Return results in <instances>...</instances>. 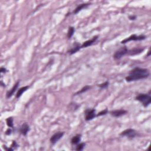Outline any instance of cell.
Here are the masks:
<instances>
[{"label":"cell","mask_w":151,"mask_h":151,"mask_svg":"<svg viewBox=\"0 0 151 151\" xmlns=\"http://www.w3.org/2000/svg\"><path fill=\"white\" fill-rule=\"evenodd\" d=\"M149 76V72L148 69L139 67H136L130 72L129 74L126 77L128 82L136 81L146 78Z\"/></svg>","instance_id":"obj_1"},{"label":"cell","mask_w":151,"mask_h":151,"mask_svg":"<svg viewBox=\"0 0 151 151\" xmlns=\"http://www.w3.org/2000/svg\"><path fill=\"white\" fill-rule=\"evenodd\" d=\"M136 100L140 102L144 107L148 106L151 103V97L149 94H140L136 97Z\"/></svg>","instance_id":"obj_2"},{"label":"cell","mask_w":151,"mask_h":151,"mask_svg":"<svg viewBox=\"0 0 151 151\" xmlns=\"http://www.w3.org/2000/svg\"><path fill=\"white\" fill-rule=\"evenodd\" d=\"M146 39V37L144 35H137L136 34H133V35H130V37L128 38H126L125 40L121 41L122 44H125L128 42L131 41H141V40H144Z\"/></svg>","instance_id":"obj_3"},{"label":"cell","mask_w":151,"mask_h":151,"mask_svg":"<svg viewBox=\"0 0 151 151\" xmlns=\"http://www.w3.org/2000/svg\"><path fill=\"white\" fill-rule=\"evenodd\" d=\"M120 135V136H126L129 139H132L135 138L138 134H137V132L134 129H128L123 131Z\"/></svg>","instance_id":"obj_4"},{"label":"cell","mask_w":151,"mask_h":151,"mask_svg":"<svg viewBox=\"0 0 151 151\" xmlns=\"http://www.w3.org/2000/svg\"><path fill=\"white\" fill-rule=\"evenodd\" d=\"M128 49H127L126 47H123L120 48V49H119L118 51L115 52V53L114 54L113 57L114 59L119 60L121 59L122 57H123L124 56H125L126 54H128Z\"/></svg>","instance_id":"obj_5"},{"label":"cell","mask_w":151,"mask_h":151,"mask_svg":"<svg viewBox=\"0 0 151 151\" xmlns=\"http://www.w3.org/2000/svg\"><path fill=\"white\" fill-rule=\"evenodd\" d=\"M96 116L95 109H87L85 111V119L87 121L92 120Z\"/></svg>","instance_id":"obj_6"},{"label":"cell","mask_w":151,"mask_h":151,"mask_svg":"<svg viewBox=\"0 0 151 151\" xmlns=\"http://www.w3.org/2000/svg\"><path fill=\"white\" fill-rule=\"evenodd\" d=\"M64 134V132H58L57 133H56L55 134H54L51 137V138H50V142H51L52 144L54 145L63 136Z\"/></svg>","instance_id":"obj_7"},{"label":"cell","mask_w":151,"mask_h":151,"mask_svg":"<svg viewBox=\"0 0 151 151\" xmlns=\"http://www.w3.org/2000/svg\"><path fill=\"white\" fill-rule=\"evenodd\" d=\"M126 113H127V111H126L125 110L120 109V110H113V111H111L110 112V113L112 116H114V117L119 118L123 115H124V114H125Z\"/></svg>","instance_id":"obj_8"},{"label":"cell","mask_w":151,"mask_h":151,"mask_svg":"<svg viewBox=\"0 0 151 151\" xmlns=\"http://www.w3.org/2000/svg\"><path fill=\"white\" fill-rule=\"evenodd\" d=\"M144 48H135L130 50H128V54L130 56H135L139 54L144 51Z\"/></svg>","instance_id":"obj_9"},{"label":"cell","mask_w":151,"mask_h":151,"mask_svg":"<svg viewBox=\"0 0 151 151\" xmlns=\"http://www.w3.org/2000/svg\"><path fill=\"white\" fill-rule=\"evenodd\" d=\"M30 126H29V125L26 123H24L22 125V126L20 128V131L21 132V134L22 135H23L24 136H26L28 134V132L30 131Z\"/></svg>","instance_id":"obj_10"},{"label":"cell","mask_w":151,"mask_h":151,"mask_svg":"<svg viewBox=\"0 0 151 151\" xmlns=\"http://www.w3.org/2000/svg\"><path fill=\"white\" fill-rule=\"evenodd\" d=\"M97 39H98V36H95V37H93L91 40H87V41L84 42L83 44H82L81 46V48H86V47H88V46H92V44H93L96 40H97Z\"/></svg>","instance_id":"obj_11"},{"label":"cell","mask_w":151,"mask_h":151,"mask_svg":"<svg viewBox=\"0 0 151 151\" xmlns=\"http://www.w3.org/2000/svg\"><path fill=\"white\" fill-rule=\"evenodd\" d=\"M80 49H81V46H80V44L77 43H75L74 44L73 47H72L70 50H68V53H69L70 55H72V54L77 52Z\"/></svg>","instance_id":"obj_12"},{"label":"cell","mask_w":151,"mask_h":151,"mask_svg":"<svg viewBox=\"0 0 151 151\" xmlns=\"http://www.w3.org/2000/svg\"><path fill=\"white\" fill-rule=\"evenodd\" d=\"M19 83H20V82L18 81L17 83L14 84V86H13V88H12L10 91H8L7 93V94H6V97H7V98L11 97V96L13 95V94L14 93V92L16 91V90H17V88H18V86H19Z\"/></svg>","instance_id":"obj_13"},{"label":"cell","mask_w":151,"mask_h":151,"mask_svg":"<svg viewBox=\"0 0 151 151\" xmlns=\"http://www.w3.org/2000/svg\"><path fill=\"white\" fill-rule=\"evenodd\" d=\"M29 86H24V87H23L21 88H20V89L19 90V91L17 92V94H16V98H20V97H21L22 94H23V93L24 92H25L26 90L29 89Z\"/></svg>","instance_id":"obj_14"},{"label":"cell","mask_w":151,"mask_h":151,"mask_svg":"<svg viewBox=\"0 0 151 151\" xmlns=\"http://www.w3.org/2000/svg\"><path fill=\"white\" fill-rule=\"evenodd\" d=\"M89 5H90V4H82L79 5L75 10H74V11H73V13L75 14H77L78 12H79L80 11H81L82 9L85 8L87 7Z\"/></svg>","instance_id":"obj_15"},{"label":"cell","mask_w":151,"mask_h":151,"mask_svg":"<svg viewBox=\"0 0 151 151\" xmlns=\"http://www.w3.org/2000/svg\"><path fill=\"white\" fill-rule=\"evenodd\" d=\"M80 140H81V135H77L73 137V138L72 139L71 142L73 145H77L80 142Z\"/></svg>","instance_id":"obj_16"},{"label":"cell","mask_w":151,"mask_h":151,"mask_svg":"<svg viewBox=\"0 0 151 151\" xmlns=\"http://www.w3.org/2000/svg\"><path fill=\"white\" fill-rule=\"evenodd\" d=\"M90 88H91V87H90V86H86L85 87H84L83 88H82L81 90H79V91L77 92V93H76L74 94V95H77V94H80L83 93L85 92L86 91H87L88 90H89Z\"/></svg>","instance_id":"obj_17"},{"label":"cell","mask_w":151,"mask_h":151,"mask_svg":"<svg viewBox=\"0 0 151 151\" xmlns=\"http://www.w3.org/2000/svg\"><path fill=\"white\" fill-rule=\"evenodd\" d=\"M74 33V28L73 27H70L69 29H68V33H67V37L68 39H70V38L73 35Z\"/></svg>","instance_id":"obj_18"},{"label":"cell","mask_w":151,"mask_h":151,"mask_svg":"<svg viewBox=\"0 0 151 151\" xmlns=\"http://www.w3.org/2000/svg\"><path fill=\"white\" fill-rule=\"evenodd\" d=\"M6 122H7V126L9 127V128H13V118L10 117L7 118L6 119Z\"/></svg>","instance_id":"obj_19"},{"label":"cell","mask_w":151,"mask_h":151,"mask_svg":"<svg viewBox=\"0 0 151 151\" xmlns=\"http://www.w3.org/2000/svg\"><path fill=\"white\" fill-rule=\"evenodd\" d=\"M85 145H86L85 143H81V144L78 145L77 147H76V149L77 150H82L84 149Z\"/></svg>","instance_id":"obj_20"},{"label":"cell","mask_w":151,"mask_h":151,"mask_svg":"<svg viewBox=\"0 0 151 151\" xmlns=\"http://www.w3.org/2000/svg\"><path fill=\"white\" fill-rule=\"evenodd\" d=\"M109 84V83L108 82H106L105 83H104L99 84L98 86H99V87H100V88H107L108 87Z\"/></svg>","instance_id":"obj_21"},{"label":"cell","mask_w":151,"mask_h":151,"mask_svg":"<svg viewBox=\"0 0 151 151\" xmlns=\"http://www.w3.org/2000/svg\"><path fill=\"white\" fill-rule=\"evenodd\" d=\"M108 109H105L104 110H103V111L100 112V113H99L96 115V116H103V115H105V114H106L108 113Z\"/></svg>","instance_id":"obj_22"},{"label":"cell","mask_w":151,"mask_h":151,"mask_svg":"<svg viewBox=\"0 0 151 151\" xmlns=\"http://www.w3.org/2000/svg\"><path fill=\"white\" fill-rule=\"evenodd\" d=\"M11 132H12L11 129L8 128L7 130H6V132H5V135H10L11 134Z\"/></svg>","instance_id":"obj_23"},{"label":"cell","mask_w":151,"mask_h":151,"mask_svg":"<svg viewBox=\"0 0 151 151\" xmlns=\"http://www.w3.org/2000/svg\"><path fill=\"white\" fill-rule=\"evenodd\" d=\"M129 19L130 20H135L136 19V16L135 15H130L129 17Z\"/></svg>","instance_id":"obj_24"},{"label":"cell","mask_w":151,"mask_h":151,"mask_svg":"<svg viewBox=\"0 0 151 151\" xmlns=\"http://www.w3.org/2000/svg\"><path fill=\"white\" fill-rule=\"evenodd\" d=\"M7 69L4 67H1V73H6L7 72Z\"/></svg>","instance_id":"obj_25"},{"label":"cell","mask_w":151,"mask_h":151,"mask_svg":"<svg viewBox=\"0 0 151 151\" xmlns=\"http://www.w3.org/2000/svg\"><path fill=\"white\" fill-rule=\"evenodd\" d=\"M150 51H149V53H148V56H150Z\"/></svg>","instance_id":"obj_26"}]
</instances>
